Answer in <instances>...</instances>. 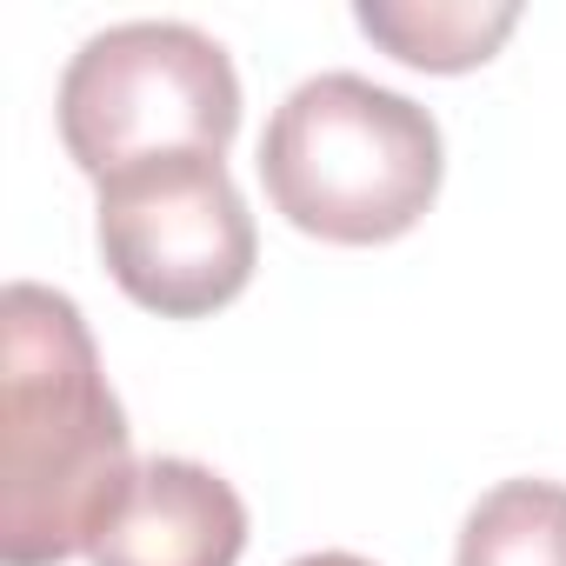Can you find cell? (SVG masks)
<instances>
[{
  "label": "cell",
  "mask_w": 566,
  "mask_h": 566,
  "mask_svg": "<svg viewBox=\"0 0 566 566\" xmlns=\"http://www.w3.org/2000/svg\"><path fill=\"white\" fill-rule=\"evenodd\" d=\"M453 566H566V486L500 480L460 526Z\"/></svg>",
  "instance_id": "7"
},
{
  "label": "cell",
  "mask_w": 566,
  "mask_h": 566,
  "mask_svg": "<svg viewBox=\"0 0 566 566\" xmlns=\"http://www.w3.org/2000/svg\"><path fill=\"white\" fill-rule=\"evenodd\" d=\"M440 174L447 147L433 114L367 74L301 81L260 134L273 213L334 247H387L413 233L440 200Z\"/></svg>",
  "instance_id": "2"
},
{
  "label": "cell",
  "mask_w": 566,
  "mask_h": 566,
  "mask_svg": "<svg viewBox=\"0 0 566 566\" xmlns=\"http://www.w3.org/2000/svg\"><path fill=\"white\" fill-rule=\"evenodd\" d=\"M127 480V413L81 307L41 280H14L0 301V566L94 553Z\"/></svg>",
  "instance_id": "1"
},
{
  "label": "cell",
  "mask_w": 566,
  "mask_h": 566,
  "mask_svg": "<svg viewBox=\"0 0 566 566\" xmlns=\"http://www.w3.org/2000/svg\"><path fill=\"white\" fill-rule=\"evenodd\" d=\"M94 240L114 287L160 314L200 321L247 294L260 240L220 154H154L101 180Z\"/></svg>",
  "instance_id": "4"
},
{
  "label": "cell",
  "mask_w": 566,
  "mask_h": 566,
  "mask_svg": "<svg viewBox=\"0 0 566 566\" xmlns=\"http://www.w3.org/2000/svg\"><path fill=\"white\" fill-rule=\"evenodd\" d=\"M240 553H247L240 493L213 467L160 453L134 467L87 559L94 566H240Z\"/></svg>",
  "instance_id": "5"
},
{
  "label": "cell",
  "mask_w": 566,
  "mask_h": 566,
  "mask_svg": "<svg viewBox=\"0 0 566 566\" xmlns=\"http://www.w3.org/2000/svg\"><path fill=\"white\" fill-rule=\"evenodd\" d=\"M54 107L67 160L101 187L154 154H227L240 134V74L187 21H120L81 41Z\"/></svg>",
  "instance_id": "3"
},
{
  "label": "cell",
  "mask_w": 566,
  "mask_h": 566,
  "mask_svg": "<svg viewBox=\"0 0 566 566\" xmlns=\"http://www.w3.org/2000/svg\"><path fill=\"white\" fill-rule=\"evenodd\" d=\"M294 566H374V559H360V553H301Z\"/></svg>",
  "instance_id": "8"
},
{
  "label": "cell",
  "mask_w": 566,
  "mask_h": 566,
  "mask_svg": "<svg viewBox=\"0 0 566 566\" xmlns=\"http://www.w3.org/2000/svg\"><path fill=\"white\" fill-rule=\"evenodd\" d=\"M354 21L407 67L467 74L500 54V41L520 28V8L513 0H360Z\"/></svg>",
  "instance_id": "6"
}]
</instances>
